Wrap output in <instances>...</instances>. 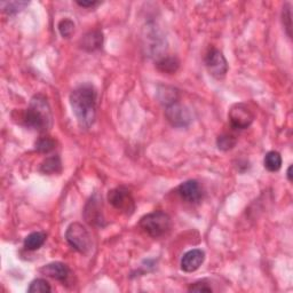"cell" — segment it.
Returning a JSON list of instances; mask_svg holds the SVG:
<instances>
[{"label": "cell", "instance_id": "obj_23", "mask_svg": "<svg viewBox=\"0 0 293 293\" xmlns=\"http://www.w3.org/2000/svg\"><path fill=\"white\" fill-rule=\"evenodd\" d=\"M58 28L61 36L63 38H70L75 32V23L69 18H64V20L61 21Z\"/></svg>", "mask_w": 293, "mask_h": 293}, {"label": "cell", "instance_id": "obj_5", "mask_svg": "<svg viewBox=\"0 0 293 293\" xmlns=\"http://www.w3.org/2000/svg\"><path fill=\"white\" fill-rule=\"evenodd\" d=\"M108 202L116 210L131 215L135 210V202L131 191L125 187H117L108 192Z\"/></svg>", "mask_w": 293, "mask_h": 293}, {"label": "cell", "instance_id": "obj_16", "mask_svg": "<svg viewBox=\"0 0 293 293\" xmlns=\"http://www.w3.org/2000/svg\"><path fill=\"white\" fill-rule=\"evenodd\" d=\"M263 165L269 172H277L282 167V157L277 151H269L263 159Z\"/></svg>", "mask_w": 293, "mask_h": 293}, {"label": "cell", "instance_id": "obj_12", "mask_svg": "<svg viewBox=\"0 0 293 293\" xmlns=\"http://www.w3.org/2000/svg\"><path fill=\"white\" fill-rule=\"evenodd\" d=\"M40 273L46 276L54 278V280L63 282L68 278L70 271L67 264L62 262H52L40 268Z\"/></svg>", "mask_w": 293, "mask_h": 293}, {"label": "cell", "instance_id": "obj_2", "mask_svg": "<svg viewBox=\"0 0 293 293\" xmlns=\"http://www.w3.org/2000/svg\"><path fill=\"white\" fill-rule=\"evenodd\" d=\"M23 124L31 130L45 132L52 125V111L46 97L36 95L23 113Z\"/></svg>", "mask_w": 293, "mask_h": 293}, {"label": "cell", "instance_id": "obj_17", "mask_svg": "<svg viewBox=\"0 0 293 293\" xmlns=\"http://www.w3.org/2000/svg\"><path fill=\"white\" fill-rule=\"evenodd\" d=\"M62 168V164H61V159L59 156H52V157L46 158L42 162L40 166V172L44 174H55L59 173Z\"/></svg>", "mask_w": 293, "mask_h": 293}, {"label": "cell", "instance_id": "obj_8", "mask_svg": "<svg viewBox=\"0 0 293 293\" xmlns=\"http://www.w3.org/2000/svg\"><path fill=\"white\" fill-rule=\"evenodd\" d=\"M165 117H166L169 124L174 127H187L191 121L190 113L179 102L166 107Z\"/></svg>", "mask_w": 293, "mask_h": 293}, {"label": "cell", "instance_id": "obj_15", "mask_svg": "<svg viewBox=\"0 0 293 293\" xmlns=\"http://www.w3.org/2000/svg\"><path fill=\"white\" fill-rule=\"evenodd\" d=\"M158 97L159 101L167 107L169 105H173V103L179 102V92L173 87L162 86L158 91Z\"/></svg>", "mask_w": 293, "mask_h": 293}, {"label": "cell", "instance_id": "obj_3", "mask_svg": "<svg viewBox=\"0 0 293 293\" xmlns=\"http://www.w3.org/2000/svg\"><path fill=\"white\" fill-rule=\"evenodd\" d=\"M140 227L144 233L154 238L162 237L171 229V218L163 211H156L144 215L140 220Z\"/></svg>", "mask_w": 293, "mask_h": 293}, {"label": "cell", "instance_id": "obj_1", "mask_svg": "<svg viewBox=\"0 0 293 293\" xmlns=\"http://www.w3.org/2000/svg\"><path fill=\"white\" fill-rule=\"evenodd\" d=\"M70 105L79 125L88 129L96 117V91L91 84L80 85L70 94Z\"/></svg>", "mask_w": 293, "mask_h": 293}, {"label": "cell", "instance_id": "obj_4", "mask_svg": "<svg viewBox=\"0 0 293 293\" xmlns=\"http://www.w3.org/2000/svg\"><path fill=\"white\" fill-rule=\"evenodd\" d=\"M65 239L70 244V247L79 253L86 254L92 248L91 234L86 229V227L78 222H74L68 227L65 231Z\"/></svg>", "mask_w": 293, "mask_h": 293}, {"label": "cell", "instance_id": "obj_19", "mask_svg": "<svg viewBox=\"0 0 293 293\" xmlns=\"http://www.w3.org/2000/svg\"><path fill=\"white\" fill-rule=\"evenodd\" d=\"M236 143H237V140H236L235 136L229 134H222L216 139V145L222 151L231 150L236 145Z\"/></svg>", "mask_w": 293, "mask_h": 293}, {"label": "cell", "instance_id": "obj_26", "mask_svg": "<svg viewBox=\"0 0 293 293\" xmlns=\"http://www.w3.org/2000/svg\"><path fill=\"white\" fill-rule=\"evenodd\" d=\"M76 4L78 5V6L80 7H86V8H89V7H94V6H96V5H99L100 3L99 2H94V0H89V2H80V0H77L76 2Z\"/></svg>", "mask_w": 293, "mask_h": 293}, {"label": "cell", "instance_id": "obj_21", "mask_svg": "<svg viewBox=\"0 0 293 293\" xmlns=\"http://www.w3.org/2000/svg\"><path fill=\"white\" fill-rule=\"evenodd\" d=\"M29 3L27 2H6L2 3L3 11L8 14V15H13V14H16L18 12H21L22 9H25Z\"/></svg>", "mask_w": 293, "mask_h": 293}, {"label": "cell", "instance_id": "obj_10", "mask_svg": "<svg viewBox=\"0 0 293 293\" xmlns=\"http://www.w3.org/2000/svg\"><path fill=\"white\" fill-rule=\"evenodd\" d=\"M179 195L181 196L182 200L188 203H197L202 200L203 191L201 184L196 180H188L181 183L178 188Z\"/></svg>", "mask_w": 293, "mask_h": 293}, {"label": "cell", "instance_id": "obj_6", "mask_svg": "<svg viewBox=\"0 0 293 293\" xmlns=\"http://www.w3.org/2000/svg\"><path fill=\"white\" fill-rule=\"evenodd\" d=\"M228 118L230 125L236 130H245L251 126L254 120V115L251 109L244 103H236L230 108Z\"/></svg>", "mask_w": 293, "mask_h": 293}, {"label": "cell", "instance_id": "obj_18", "mask_svg": "<svg viewBox=\"0 0 293 293\" xmlns=\"http://www.w3.org/2000/svg\"><path fill=\"white\" fill-rule=\"evenodd\" d=\"M156 65H157L159 71L165 72V74H174V72H177V70L179 69L180 62H179L177 58L167 56V58L160 59Z\"/></svg>", "mask_w": 293, "mask_h": 293}, {"label": "cell", "instance_id": "obj_9", "mask_svg": "<svg viewBox=\"0 0 293 293\" xmlns=\"http://www.w3.org/2000/svg\"><path fill=\"white\" fill-rule=\"evenodd\" d=\"M101 198L99 197L97 193H94L91 197V200L88 201L86 207H85L84 215L85 219L88 224L94 226H102L103 222V215H102V203Z\"/></svg>", "mask_w": 293, "mask_h": 293}, {"label": "cell", "instance_id": "obj_13", "mask_svg": "<svg viewBox=\"0 0 293 293\" xmlns=\"http://www.w3.org/2000/svg\"><path fill=\"white\" fill-rule=\"evenodd\" d=\"M103 44V35L100 30L89 31L80 40V47L86 52L100 50Z\"/></svg>", "mask_w": 293, "mask_h": 293}, {"label": "cell", "instance_id": "obj_24", "mask_svg": "<svg viewBox=\"0 0 293 293\" xmlns=\"http://www.w3.org/2000/svg\"><path fill=\"white\" fill-rule=\"evenodd\" d=\"M282 17H283V25H284V28L286 29V34L291 38L292 34V20H291V9H290V5L286 4L284 7H283V13H282Z\"/></svg>", "mask_w": 293, "mask_h": 293}, {"label": "cell", "instance_id": "obj_14", "mask_svg": "<svg viewBox=\"0 0 293 293\" xmlns=\"http://www.w3.org/2000/svg\"><path fill=\"white\" fill-rule=\"evenodd\" d=\"M45 242L46 234L41 233V231H36V233L27 236L25 239V248L28 251H36V250L40 249Z\"/></svg>", "mask_w": 293, "mask_h": 293}, {"label": "cell", "instance_id": "obj_11", "mask_svg": "<svg viewBox=\"0 0 293 293\" xmlns=\"http://www.w3.org/2000/svg\"><path fill=\"white\" fill-rule=\"evenodd\" d=\"M205 260V253L200 249L190 250L181 259V269L186 273H193L200 268Z\"/></svg>", "mask_w": 293, "mask_h": 293}, {"label": "cell", "instance_id": "obj_27", "mask_svg": "<svg viewBox=\"0 0 293 293\" xmlns=\"http://www.w3.org/2000/svg\"><path fill=\"white\" fill-rule=\"evenodd\" d=\"M287 179H289L290 182H292V166L287 168Z\"/></svg>", "mask_w": 293, "mask_h": 293}, {"label": "cell", "instance_id": "obj_20", "mask_svg": "<svg viewBox=\"0 0 293 293\" xmlns=\"http://www.w3.org/2000/svg\"><path fill=\"white\" fill-rule=\"evenodd\" d=\"M52 291V287L50 285V283L42 280V278H38L34 282H31V284L28 289L29 293H48Z\"/></svg>", "mask_w": 293, "mask_h": 293}, {"label": "cell", "instance_id": "obj_22", "mask_svg": "<svg viewBox=\"0 0 293 293\" xmlns=\"http://www.w3.org/2000/svg\"><path fill=\"white\" fill-rule=\"evenodd\" d=\"M55 141L51 139L50 136H45V138H40L36 142V149L42 154H48L52 150L55 149Z\"/></svg>", "mask_w": 293, "mask_h": 293}, {"label": "cell", "instance_id": "obj_25", "mask_svg": "<svg viewBox=\"0 0 293 293\" xmlns=\"http://www.w3.org/2000/svg\"><path fill=\"white\" fill-rule=\"evenodd\" d=\"M189 292H212V287L204 281L196 282L189 286Z\"/></svg>", "mask_w": 293, "mask_h": 293}, {"label": "cell", "instance_id": "obj_7", "mask_svg": "<svg viewBox=\"0 0 293 293\" xmlns=\"http://www.w3.org/2000/svg\"><path fill=\"white\" fill-rule=\"evenodd\" d=\"M205 65L209 72L216 79H222L228 72V62L219 50H211L205 56Z\"/></svg>", "mask_w": 293, "mask_h": 293}]
</instances>
